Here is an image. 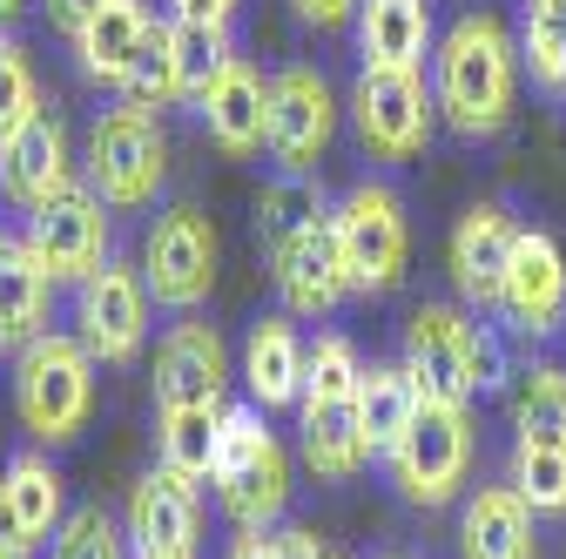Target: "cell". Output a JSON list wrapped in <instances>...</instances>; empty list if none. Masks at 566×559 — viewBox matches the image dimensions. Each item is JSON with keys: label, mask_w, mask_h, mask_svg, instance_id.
<instances>
[{"label": "cell", "mask_w": 566, "mask_h": 559, "mask_svg": "<svg viewBox=\"0 0 566 559\" xmlns=\"http://www.w3.org/2000/svg\"><path fill=\"white\" fill-rule=\"evenodd\" d=\"M391 559H398V552H391Z\"/></svg>", "instance_id": "obj_47"}, {"label": "cell", "mask_w": 566, "mask_h": 559, "mask_svg": "<svg viewBox=\"0 0 566 559\" xmlns=\"http://www.w3.org/2000/svg\"><path fill=\"white\" fill-rule=\"evenodd\" d=\"M297 432H304V465L317 478H350L371 452L358 432V398H337V404H297Z\"/></svg>", "instance_id": "obj_27"}, {"label": "cell", "mask_w": 566, "mask_h": 559, "mask_svg": "<svg viewBox=\"0 0 566 559\" xmlns=\"http://www.w3.org/2000/svg\"><path fill=\"white\" fill-rule=\"evenodd\" d=\"M75 182V149H67V122L34 108L14 135H0V189L21 209H41L48 196H61Z\"/></svg>", "instance_id": "obj_14"}, {"label": "cell", "mask_w": 566, "mask_h": 559, "mask_svg": "<svg viewBox=\"0 0 566 559\" xmlns=\"http://www.w3.org/2000/svg\"><path fill=\"white\" fill-rule=\"evenodd\" d=\"M331 135H337L331 82L317 75V67H304V61L276 67V75H270V143H263L276 156V169L311 176L324 162V149H331Z\"/></svg>", "instance_id": "obj_10"}, {"label": "cell", "mask_w": 566, "mask_h": 559, "mask_svg": "<svg viewBox=\"0 0 566 559\" xmlns=\"http://www.w3.org/2000/svg\"><path fill=\"white\" fill-rule=\"evenodd\" d=\"M500 310L520 337H553L566 330V256L546 230H520L513 263H506V291Z\"/></svg>", "instance_id": "obj_13"}, {"label": "cell", "mask_w": 566, "mask_h": 559, "mask_svg": "<svg viewBox=\"0 0 566 559\" xmlns=\"http://www.w3.org/2000/svg\"><path fill=\"white\" fill-rule=\"evenodd\" d=\"M270 539H276V559H331L311 526H283V532H270Z\"/></svg>", "instance_id": "obj_42"}, {"label": "cell", "mask_w": 566, "mask_h": 559, "mask_svg": "<svg viewBox=\"0 0 566 559\" xmlns=\"http://www.w3.org/2000/svg\"><path fill=\"white\" fill-rule=\"evenodd\" d=\"M331 209H324V196L311 189V176H297V169H283L276 182H263V196H256V236H263V250H276V243H291V236H304L311 223H324Z\"/></svg>", "instance_id": "obj_30"}, {"label": "cell", "mask_w": 566, "mask_h": 559, "mask_svg": "<svg viewBox=\"0 0 566 559\" xmlns=\"http://www.w3.org/2000/svg\"><path fill=\"white\" fill-rule=\"evenodd\" d=\"M223 411L230 404H182V411H156V465L202 485L217 472V439H223Z\"/></svg>", "instance_id": "obj_26"}, {"label": "cell", "mask_w": 566, "mask_h": 559, "mask_svg": "<svg viewBox=\"0 0 566 559\" xmlns=\"http://www.w3.org/2000/svg\"><path fill=\"white\" fill-rule=\"evenodd\" d=\"M217 485L223 513L243 526V532H263L283 519L291 506V452L276 445V432L263 425V404H230L223 411V439H217Z\"/></svg>", "instance_id": "obj_2"}, {"label": "cell", "mask_w": 566, "mask_h": 559, "mask_svg": "<svg viewBox=\"0 0 566 559\" xmlns=\"http://www.w3.org/2000/svg\"><path fill=\"white\" fill-rule=\"evenodd\" d=\"M156 14H149V0H108V8L75 34V54H82V75L88 82H108L122 88L128 82V67L142 61V48L156 41Z\"/></svg>", "instance_id": "obj_21"}, {"label": "cell", "mask_w": 566, "mask_h": 559, "mask_svg": "<svg viewBox=\"0 0 566 559\" xmlns=\"http://www.w3.org/2000/svg\"><path fill=\"white\" fill-rule=\"evenodd\" d=\"M28 250L54 284H82L108 263V202L88 182H67L41 209H28Z\"/></svg>", "instance_id": "obj_8"}, {"label": "cell", "mask_w": 566, "mask_h": 559, "mask_svg": "<svg viewBox=\"0 0 566 559\" xmlns=\"http://www.w3.org/2000/svg\"><path fill=\"white\" fill-rule=\"evenodd\" d=\"M405 371L418 378V391L432 404H472L479 378H472V317L452 304H418L405 324Z\"/></svg>", "instance_id": "obj_12"}, {"label": "cell", "mask_w": 566, "mask_h": 559, "mask_svg": "<svg viewBox=\"0 0 566 559\" xmlns=\"http://www.w3.org/2000/svg\"><path fill=\"white\" fill-rule=\"evenodd\" d=\"M513 243H520V223L506 217L500 202H472L465 217H459V230H452V243H446V263H452V284H459L465 304H479V310L500 304Z\"/></svg>", "instance_id": "obj_15"}, {"label": "cell", "mask_w": 566, "mask_h": 559, "mask_svg": "<svg viewBox=\"0 0 566 559\" xmlns=\"http://www.w3.org/2000/svg\"><path fill=\"white\" fill-rule=\"evenodd\" d=\"M350 122H358V143L378 162H411L432 143L439 102L424 88V75L411 67H365L358 88H350Z\"/></svg>", "instance_id": "obj_6"}, {"label": "cell", "mask_w": 566, "mask_h": 559, "mask_svg": "<svg viewBox=\"0 0 566 559\" xmlns=\"http://www.w3.org/2000/svg\"><path fill=\"white\" fill-rule=\"evenodd\" d=\"M48 291L54 276L34 263L28 243H0V351H28L48 337Z\"/></svg>", "instance_id": "obj_24"}, {"label": "cell", "mask_w": 566, "mask_h": 559, "mask_svg": "<svg viewBox=\"0 0 566 559\" xmlns=\"http://www.w3.org/2000/svg\"><path fill=\"white\" fill-rule=\"evenodd\" d=\"M459 552L465 559H533V506L513 485H479L459 513Z\"/></svg>", "instance_id": "obj_22"}, {"label": "cell", "mask_w": 566, "mask_h": 559, "mask_svg": "<svg viewBox=\"0 0 566 559\" xmlns=\"http://www.w3.org/2000/svg\"><path fill=\"white\" fill-rule=\"evenodd\" d=\"M513 493L533 513H566V439H513Z\"/></svg>", "instance_id": "obj_32"}, {"label": "cell", "mask_w": 566, "mask_h": 559, "mask_svg": "<svg viewBox=\"0 0 566 559\" xmlns=\"http://www.w3.org/2000/svg\"><path fill=\"white\" fill-rule=\"evenodd\" d=\"M48 559H128V526H115L102 506H75L48 539Z\"/></svg>", "instance_id": "obj_35"}, {"label": "cell", "mask_w": 566, "mask_h": 559, "mask_svg": "<svg viewBox=\"0 0 566 559\" xmlns=\"http://www.w3.org/2000/svg\"><path fill=\"white\" fill-rule=\"evenodd\" d=\"M75 337L88 344L95 365H128L149 344V284L122 263H102L95 276H82L75 297Z\"/></svg>", "instance_id": "obj_11"}, {"label": "cell", "mask_w": 566, "mask_h": 559, "mask_svg": "<svg viewBox=\"0 0 566 559\" xmlns=\"http://www.w3.org/2000/svg\"><path fill=\"white\" fill-rule=\"evenodd\" d=\"M230 28L223 21H182L169 14V61H176V82H182V102H202V88L223 75L230 61Z\"/></svg>", "instance_id": "obj_29"}, {"label": "cell", "mask_w": 566, "mask_h": 559, "mask_svg": "<svg viewBox=\"0 0 566 559\" xmlns=\"http://www.w3.org/2000/svg\"><path fill=\"white\" fill-rule=\"evenodd\" d=\"M513 432H520V439H566V371H559V365L520 371V391H513Z\"/></svg>", "instance_id": "obj_33"}, {"label": "cell", "mask_w": 566, "mask_h": 559, "mask_svg": "<svg viewBox=\"0 0 566 559\" xmlns=\"http://www.w3.org/2000/svg\"><path fill=\"white\" fill-rule=\"evenodd\" d=\"M128 546L135 559H196V485L176 472H142L128 493Z\"/></svg>", "instance_id": "obj_18"}, {"label": "cell", "mask_w": 566, "mask_h": 559, "mask_svg": "<svg viewBox=\"0 0 566 559\" xmlns=\"http://www.w3.org/2000/svg\"><path fill=\"white\" fill-rule=\"evenodd\" d=\"M291 14L304 28H344L350 14H358V0H291Z\"/></svg>", "instance_id": "obj_40"}, {"label": "cell", "mask_w": 566, "mask_h": 559, "mask_svg": "<svg viewBox=\"0 0 566 559\" xmlns=\"http://www.w3.org/2000/svg\"><path fill=\"white\" fill-rule=\"evenodd\" d=\"M21 8H28V0H0V28H8V21H14Z\"/></svg>", "instance_id": "obj_45"}, {"label": "cell", "mask_w": 566, "mask_h": 559, "mask_svg": "<svg viewBox=\"0 0 566 559\" xmlns=\"http://www.w3.org/2000/svg\"><path fill=\"white\" fill-rule=\"evenodd\" d=\"M223 559H276V539H270V532H243Z\"/></svg>", "instance_id": "obj_44"}, {"label": "cell", "mask_w": 566, "mask_h": 559, "mask_svg": "<svg viewBox=\"0 0 566 559\" xmlns=\"http://www.w3.org/2000/svg\"><path fill=\"white\" fill-rule=\"evenodd\" d=\"M169 176V135L156 115L142 108H108L95 128H88V189L108 202V209H142L156 202Z\"/></svg>", "instance_id": "obj_4"}, {"label": "cell", "mask_w": 566, "mask_h": 559, "mask_svg": "<svg viewBox=\"0 0 566 559\" xmlns=\"http://www.w3.org/2000/svg\"><path fill=\"white\" fill-rule=\"evenodd\" d=\"M41 108V88H34V67L21 54V41L0 34V135H14L28 115Z\"/></svg>", "instance_id": "obj_37"}, {"label": "cell", "mask_w": 566, "mask_h": 559, "mask_svg": "<svg viewBox=\"0 0 566 559\" xmlns=\"http://www.w3.org/2000/svg\"><path fill=\"white\" fill-rule=\"evenodd\" d=\"M142 284L163 310H196L217 291V223L202 209H169L142 250Z\"/></svg>", "instance_id": "obj_9"}, {"label": "cell", "mask_w": 566, "mask_h": 559, "mask_svg": "<svg viewBox=\"0 0 566 559\" xmlns=\"http://www.w3.org/2000/svg\"><path fill=\"white\" fill-rule=\"evenodd\" d=\"M304 344L291 330V317H263L243 344V384H250V404L263 411H283V404H297L304 398Z\"/></svg>", "instance_id": "obj_23"}, {"label": "cell", "mask_w": 566, "mask_h": 559, "mask_svg": "<svg viewBox=\"0 0 566 559\" xmlns=\"http://www.w3.org/2000/svg\"><path fill=\"white\" fill-rule=\"evenodd\" d=\"M115 95H122V108H142V115H156V108L182 102V82H176V61H169V21L156 28V41L142 48V61L128 67V82H122Z\"/></svg>", "instance_id": "obj_36"}, {"label": "cell", "mask_w": 566, "mask_h": 559, "mask_svg": "<svg viewBox=\"0 0 566 559\" xmlns=\"http://www.w3.org/2000/svg\"><path fill=\"white\" fill-rule=\"evenodd\" d=\"M28 552H34V539L21 532L14 499H8V485H0V559H28Z\"/></svg>", "instance_id": "obj_41"}, {"label": "cell", "mask_w": 566, "mask_h": 559, "mask_svg": "<svg viewBox=\"0 0 566 559\" xmlns=\"http://www.w3.org/2000/svg\"><path fill=\"white\" fill-rule=\"evenodd\" d=\"M331 230H337V250H344V270H350V291H398V276L411 263V223H405V202L385 189V182H358L337 209H331Z\"/></svg>", "instance_id": "obj_5"}, {"label": "cell", "mask_w": 566, "mask_h": 559, "mask_svg": "<svg viewBox=\"0 0 566 559\" xmlns=\"http://www.w3.org/2000/svg\"><path fill=\"white\" fill-rule=\"evenodd\" d=\"M270 270H276V291H283V310H291V317H324V310H337V297H350V270H344L331 217L311 223L291 243H276Z\"/></svg>", "instance_id": "obj_16"}, {"label": "cell", "mask_w": 566, "mask_h": 559, "mask_svg": "<svg viewBox=\"0 0 566 559\" xmlns=\"http://www.w3.org/2000/svg\"><path fill=\"white\" fill-rule=\"evenodd\" d=\"M196 115H202L209 143H217L223 156H256L270 143V82H263V67L243 61V54H230L223 75L202 88Z\"/></svg>", "instance_id": "obj_17"}, {"label": "cell", "mask_w": 566, "mask_h": 559, "mask_svg": "<svg viewBox=\"0 0 566 559\" xmlns=\"http://www.w3.org/2000/svg\"><path fill=\"white\" fill-rule=\"evenodd\" d=\"M358 378H365V365H358V351H350V337H317L311 344V358H304V398L297 404H337V398H358Z\"/></svg>", "instance_id": "obj_34"}, {"label": "cell", "mask_w": 566, "mask_h": 559, "mask_svg": "<svg viewBox=\"0 0 566 559\" xmlns=\"http://www.w3.org/2000/svg\"><path fill=\"white\" fill-rule=\"evenodd\" d=\"M169 14H182V21H223L230 28L237 0H169Z\"/></svg>", "instance_id": "obj_43"}, {"label": "cell", "mask_w": 566, "mask_h": 559, "mask_svg": "<svg viewBox=\"0 0 566 559\" xmlns=\"http://www.w3.org/2000/svg\"><path fill=\"white\" fill-rule=\"evenodd\" d=\"M559 95H566V88H559Z\"/></svg>", "instance_id": "obj_46"}, {"label": "cell", "mask_w": 566, "mask_h": 559, "mask_svg": "<svg viewBox=\"0 0 566 559\" xmlns=\"http://www.w3.org/2000/svg\"><path fill=\"white\" fill-rule=\"evenodd\" d=\"M472 472V425L465 404H432L424 398L418 418L405 425V439L391 445V478L411 506H446L459 499V485Z\"/></svg>", "instance_id": "obj_7"}, {"label": "cell", "mask_w": 566, "mask_h": 559, "mask_svg": "<svg viewBox=\"0 0 566 559\" xmlns=\"http://www.w3.org/2000/svg\"><path fill=\"white\" fill-rule=\"evenodd\" d=\"M230 391V358L223 337L209 324H176L156 344V411H182V404H223Z\"/></svg>", "instance_id": "obj_19"}, {"label": "cell", "mask_w": 566, "mask_h": 559, "mask_svg": "<svg viewBox=\"0 0 566 559\" xmlns=\"http://www.w3.org/2000/svg\"><path fill=\"white\" fill-rule=\"evenodd\" d=\"M41 8H48V21H54L67 41H75V34H82V28H88L102 8H108V0H41Z\"/></svg>", "instance_id": "obj_39"}, {"label": "cell", "mask_w": 566, "mask_h": 559, "mask_svg": "<svg viewBox=\"0 0 566 559\" xmlns=\"http://www.w3.org/2000/svg\"><path fill=\"white\" fill-rule=\"evenodd\" d=\"M520 41L500 14H459L432 48V102L459 135H500L520 102Z\"/></svg>", "instance_id": "obj_1"}, {"label": "cell", "mask_w": 566, "mask_h": 559, "mask_svg": "<svg viewBox=\"0 0 566 559\" xmlns=\"http://www.w3.org/2000/svg\"><path fill=\"white\" fill-rule=\"evenodd\" d=\"M0 485H8V499H14L21 532H28L34 546H48V539L61 532V519H67V506H61V472H54L41 452H21L8 472H0Z\"/></svg>", "instance_id": "obj_28"}, {"label": "cell", "mask_w": 566, "mask_h": 559, "mask_svg": "<svg viewBox=\"0 0 566 559\" xmlns=\"http://www.w3.org/2000/svg\"><path fill=\"white\" fill-rule=\"evenodd\" d=\"M472 378H479V391H492L506 378V351H500V337H492V324H472Z\"/></svg>", "instance_id": "obj_38"}, {"label": "cell", "mask_w": 566, "mask_h": 559, "mask_svg": "<svg viewBox=\"0 0 566 559\" xmlns=\"http://www.w3.org/2000/svg\"><path fill=\"white\" fill-rule=\"evenodd\" d=\"M14 411H21V425L28 439L41 445H67L82 425H88V411H95V358H88V344L82 337H34L21 365H14Z\"/></svg>", "instance_id": "obj_3"}, {"label": "cell", "mask_w": 566, "mask_h": 559, "mask_svg": "<svg viewBox=\"0 0 566 559\" xmlns=\"http://www.w3.org/2000/svg\"><path fill=\"white\" fill-rule=\"evenodd\" d=\"M424 391L405 365H371L358 378V432H365V452L371 458H391V445L405 439V425L418 418Z\"/></svg>", "instance_id": "obj_25"}, {"label": "cell", "mask_w": 566, "mask_h": 559, "mask_svg": "<svg viewBox=\"0 0 566 559\" xmlns=\"http://www.w3.org/2000/svg\"><path fill=\"white\" fill-rule=\"evenodd\" d=\"M358 54L365 67H411L424 75V54H432V0H358Z\"/></svg>", "instance_id": "obj_20"}, {"label": "cell", "mask_w": 566, "mask_h": 559, "mask_svg": "<svg viewBox=\"0 0 566 559\" xmlns=\"http://www.w3.org/2000/svg\"><path fill=\"white\" fill-rule=\"evenodd\" d=\"M520 61L539 88H566V0H520Z\"/></svg>", "instance_id": "obj_31"}]
</instances>
